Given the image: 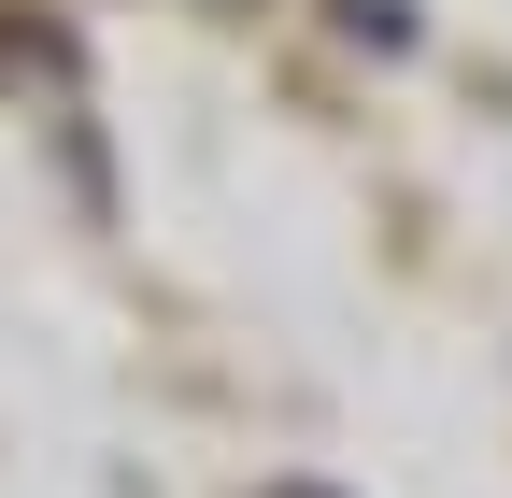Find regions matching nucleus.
Segmentation results:
<instances>
[{
    "label": "nucleus",
    "instance_id": "1",
    "mask_svg": "<svg viewBox=\"0 0 512 498\" xmlns=\"http://www.w3.org/2000/svg\"><path fill=\"white\" fill-rule=\"evenodd\" d=\"M271 498H313V484H271Z\"/></svg>",
    "mask_w": 512,
    "mask_h": 498
}]
</instances>
